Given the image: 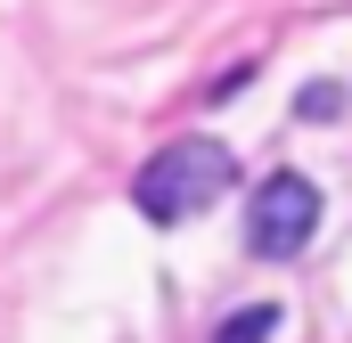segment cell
Segmentation results:
<instances>
[{
    "mask_svg": "<svg viewBox=\"0 0 352 343\" xmlns=\"http://www.w3.org/2000/svg\"><path fill=\"white\" fill-rule=\"evenodd\" d=\"M230 180H238V156L197 131V139H164L148 164L131 172V204H140V221L173 229V221H188V213H205Z\"/></svg>",
    "mask_w": 352,
    "mask_h": 343,
    "instance_id": "6da1fadb",
    "label": "cell"
},
{
    "mask_svg": "<svg viewBox=\"0 0 352 343\" xmlns=\"http://www.w3.org/2000/svg\"><path fill=\"white\" fill-rule=\"evenodd\" d=\"M311 229H320V188L303 172H270L254 188V213H246V246L263 261H295L311 246Z\"/></svg>",
    "mask_w": 352,
    "mask_h": 343,
    "instance_id": "7a4b0ae2",
    "label": "cell"
},
{
    "mask_svg": "<svg viewBox=\"0 0 352 343\" xmlns=\"http://www.w3.org/2000/svg\"><path fill=\"white\" fill-rule=\"evenodd\" d=\"M270 335H278V303H246L213 327V343H270Z\"/></svg>",
    "mask_w": 352,
    "mask_h": 343,
    "instance_id": "3957f363",
    "label": "cell"
},
{
    "mask_svg": "<svg viewBox=\"0 0 352 343\" xmlns=\"http://www.w3.org/2000/svg\"><path fill=\"white\" fill-rule=\"evenodd\" d=\"M336 106H344V90H336V82H311L303 98H295V115H311V123H320V115H336Z\"/></svg>",
    "mask_w": 352,
    "mask_h": 343,
    "instance_id": "277c9868",
    "label": "cell"
}]
</instances>
